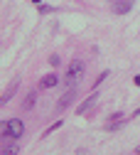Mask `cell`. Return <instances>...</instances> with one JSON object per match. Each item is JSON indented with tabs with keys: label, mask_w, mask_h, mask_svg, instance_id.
Wrapping results in <instances>:
<instances>
[{
	"label": "cell",
	"mask_w": 140,
	"mask_h": 155,
	"mask_svg": "<svg viewBox=\"0 0 140 155\" xmlns=\"http://www.w3.org/2000/svg\"><path fill=\"white\" fill-rule=\"evenodd\" d=\"M81 79H84V64L79 62V59H74V62L67 67L64 84H67V86H76V84H81Z\"/></svg>",
	"instance_id": "1"
},
{
	"label": "cell",
	"mask_w": 140,
	"mask_h": 155,
	"mask_svg": "<svg viewBox=\"0 0 140 155\" xmlns=\"http://www.w3.org/2000/svg\"><path fill=\"white\" fill-rule=\"evenodd\" d=\"M25 133V123L20 118H10L3 123V138H22Z\"/></svg>",
	"instance_id": "2"
},
{
	"label": "cell",
	"mask_w": 140,
	"mask_h": 155,
	"mask_svg": "<svg viewBox=\"0 0 140 155\" xmlns=\"http://www.w3.org/2000/svg\"><path fill=\"white\" fill-rule=\"evenodd\" d=\"M74 99H76V91H74V86H69V91H67V94L62 96V99H59V104H57V108H59V111H64V108H69Z\"/></svg>",
	"instance_id": "3"
},
{
	"label": "cell",
	"mask_w": 140,
	"mask_h": 155,
	"mask_svg": "<svg viewBox=\"0 0 140 155\" xmlns=\"http://www.w3.org/2000/svg\"><path fill=\"white\" fill-rule=\"evenodd\" d=\"M130 8H133V0H118L113 5V12L116 15H125V12H130Z\"/></svg>",
	"instance_id": "4"
},
{
	"label": "cell",
	"mask_w": 140,
	"mask_h": 155,
	"mask_svg": "<svg viewBox=\"0 0 140 155\" xmlns=\"http://www.w3.org/2000/svg\"><path fill=\"white\" fill-rule=\"evenodd\" d=\"M5 140V145H3V153L5 155H15V153H20V145L15 143L17 138H3Z\"/></svg>",
	"instance_id": "5"
},
{
	"label": "cell",
	"mask_w": 140,
	"mask_h": 155,
	"mask_svg": "<svg viewBox=\"0 0 140 155\" xmlns=\"http://www.w3.org/2000/svg\"><path fill=\"white\" fill-rule=\"evenodd\" d=\"M57 84H59V79H57L54 74H44L42 81H39V86H42V89H52V86H57Z\"/></svg>",
	"instance_id": "6"
},
{
	"label": "cell",
	"mask_w": 140,
	"mask_h": 155,
	"mask_svg": "<svg viewBox=\"0 0 140 155\" xmlns=\"http://www.w3.org/2000/svg\"><path fill=\"white\" fill-rule=\"evenodd\" d=\"M96 99H98V96H96V94H91V96H89V99H86V101H84L81 106H79V108H76V111H79V116H81V113H86V111H89V108H91V106L96 104Z\"/></svg>",
	"instance_id": "7"
},
{
	"label": "cell",
	"mask_w": 140,
	"mask_h": 155,
	"mask_svg": "<svg viewBox=\"0 0 140 155\" xmlns=\"http://www.w3.org/2000/svg\"><path fill=\"white\" fill-rule=\"evenodd\" d=\"M15 89H17V81H12V84H10V89H8L5 94H3V99H0V104H8V101L12 99V94H15Z\"/></svg>",
	"instance_id": "8"
},
{
	"label": "cell",
	"mask_w": 140,
	"mask_h": 155,
	"mask_svg": "<svg viewBox=\"0 0 140 155\" xmlns=\"http://www.w3.org/2000/svg\"><path fill=\"white\" fill-rule=\"evenodd\" d=\"M34 101H37V94L32 91V94H27V99H25V104H22V108H25V111H30V108L34 106Z\"/></svg>",
	"instance_id": "9"
},
{
	"label": "cell",
	"mask_w": 140,
	"mask_h": 155,
	"mask_svg": "<svg viewBox=\"0 0 140 155\" xmlns=\"http://www.w3.org/2000/svg\"><path fill=\"white\" fill-rule=\"evenodd\" d=\"M62 123H64V121H54V123H52V126H49V128L44 130V135H49L52 130H57V128H59V126H62Z\"/></svg>",
	"instance_id": "10"
},
{
	"label": "cell",
	"mask_w": 140,
	"mask_h": 155,
	"mask_svg": "<svg viewBox=\"0 0 140 155\" xmlns=\"http://www.w3.org/2000/svg\"><path fill=\"white\" fill-rule=\"evenodd\" d=\"M49 64H52V67H59V57H57V54L49 57Z\"/></svg>",
	"instance_id": "11"
},
{
	"label": "cell",
	"mask_w": 140,
	"mask_h": 155,
	"mask_svg": "<svg viewBox=\"0 0 140 155\" xmlns=\"http://www.w3.org/2000/svg\"><path fill=\"white\" fill-rule=\"evenodd\" d=\"M106 76H108V71H103V74H101V76H98V79H96V84H93V86H98V84H101V81H103V79H106Z\"/></svg>",
	"instance_id": "12"
},
{
	"label": "cell",
	"mask_w": 140,
	"mask_h": 155,
	"mask_svg": "<svg viewBox=\"0 0 140 155\" xmlns=\"http://www.w3.org/2000/svg\"><path fill=\"white\" fill-rule=\"evenodd\" d=\"M133 84H135V86H140V76H135V79H133Z\"/></svg>",
	"instance_id": "13"
},
{
	"label": "cell",
	"mask_w": 140,
	"mask_h": 155,
	"mask_svg": "<svg viewBox=\"0 0 140 155\" xmlns=\"http://www.w3.org/2000/svg\"><path fill=\"white\" fill-rule=\"evenodd\" d=\"M133 116H140V108H138V111H135V113H133Z\"/></svg>",
	"instance_id": "14"
},
{
	"label": "cell",
	"mask_w": 140,
	"mask_h": 155,
	"mask_svg": "<svg viewBox=\"0 0 140 155\" xmlns=\"http://www.w3.org/2000/svg\"><path fill=\"white\" fill-rule=\"evenodd\" d=\"M135 153H138V155H140V145H138V148H135Z\"/></svg>",
	"instance_id": "15"
}]
</instances>
